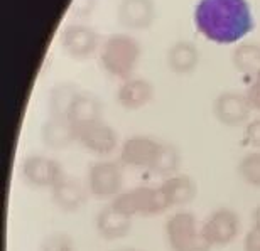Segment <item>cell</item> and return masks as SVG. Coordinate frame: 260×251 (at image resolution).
<instances>
[{
  "mask_svg": "<svg viewBox=\"0 0 260 251\" xmlns=\"http://www.w3.org/2000/svg\"><path fill=\"white\" fill-rule=\"evenodd\" d=\"M196 29L216 44H233L253 29L247 0H200L194 10Z\"/></svg>",
  "mask_w": 260,
  "mask_h": 251,
  "instance_id": "obj_1",
  "label": "cell"
},
{
  "mask_svg": "<svg viewBox=\"0 0 260 251\" xmlns=\"http://www.w3.org/2000/svg\"><path fill=\"white\" fill-rule=\"evenodd\" d=\"M140 46L130 35H110L100 52V62L108 75L118 80H128L137 67Z\"/></svg>",
  "mask_w": 260,
  "mask_h": 251,
  "instance_id": "obj_2",
  "label": "cell"
},
{
  "mask_svg": "<svg viewBox=\"0 0 260 251\" xmlns=\"http://www.w3.org/2000/svg\"><path fill=\"white\" fill-rule=\"evenodd\" d=\"M118 211L125 212L127 216H157L166 212L169 206L168 197L164 196L162 189L152 186H135L132 189L122 191L112 201Z\"/></svg>",
  "mask_w": 260,
  "mask_h": 251,
  "instance_id": "obj_3",
  "label": "cell"
},
{
  "mask_svg": "<svg viewBox=\"0 0 260 251\" xmlns=\"http://www.w3.org/2000/svg\"><path fill=\"white\" fill-rule=\"evenodd\" d=\"M166 239L173 251H211L198 219L189 211H178L166 221Z\"/></svg>",
  "mask_w": 260,
  "mask_h": 251,
  "instance_id": "obj_4",
  "label": "cell"
},
{
  "mask_svg": "<svg viewBox=\"0 0 260 251\" xmlns=\"http://www.w3.org/2000/svg\"><path fill=\"white\" fill-rule=\"evenodd\" d=\"M88 192L95 199H115L123 187V172L120 162L98 160L90 165L86 177Z\"/></svg>",
  "mask_w": 260,
  "mask_h": 251,
  "instance_id": "obj_5",
  "label": "cell"
},
{
  "mask_svg": "<svg viewBox=\"0 0 260 251\" xmlns=\"http://www.w3.org/2000/svg\"><path fill=\"white\" fill-rule=\"evenodd\" d=\"M242 229L240 216L230 207H220L213 211L201 224L203 236L213 246H226L238 238Z\"/></svg>",
  "mask_w": 260,
  "mask_h": 251,
  "instance_id": "obj_6",
  "label": "cell"
},
{
  "mask_svg": "<svg viewBox=\"0 0 260 251\" xmlns=\"http://www.w3.org/2000/svg\"><path fill=\"white\" fill-rule=\"evenodd\" d=\"M162 145L164 142H159L147 135H134L120 145L118 160L122 165L150 172L162 150Z\"/></svg>",
  "mask_w": 260,
  "mask_h": 251,
  "instance_id": "obj_7",
  "label": "cell"
},
{
  "mask_svg": "<svg viewBox=\"0 0 260 251\" xmlns=\"http://www.w3.org/2000/svg\"><path fill=\"white\" fill-rule=\"evenodd\" d=\"M20 174L29 186L38 189H53L66 175L63 165L58 160L41 154L25 157L20 165Z\"/></svg>",
  "mask_w": 260,
  "mask_h": 251,
  "instance_id": "obj_8",
  "label": "cell"
},
{
  "mask_svg": "<svg viewBox=\"0 0 260 251\" xmlns=\"http://www.w3.org/2000/svg\"><path fill=\"white\" fill-rule=\"evenodd\" d=\"M76 144L98 157H107L117 150L118 135L107 122L96 120L76 128Z\"/></svg>",
  "mask_w": 260,
  "mask_h": 251,
  "instance_id": "obj_9",
  "label": "cell"
},
{
  "mask_svg": "<svg viewBox=\"0 0 260 251\" xmlns=\"http://www.w3.org/2000/svg\"><path fill=\"white\" fill-rule=\"evenodd\" d=\"M213 112L220 123L226 125V127H238V125L248 122L252 104L247 95L237 91H223L215 100Z\"/></svg>",
  "mask_w": 260,
  "mask_h": 251,
  "instance_id": "obj_10",
  "label": "cell"
},
{
  "mask_svg": "<svg viewBox=\"0 0 260 251\" xmlns=\"http://www.w3.org/2000/svg\"><path fill=\"white\" fill-rule=\"evenodd\" d=\"M61 44L66 54L75 59L91 56L98 46V35L91 27L83 24H70L61 32Z\"/></svg>",
  "mask_w": 260,
  "mask_h": 251,
  "instance_id": "obj_11",
  "label": "cell"
},
{
  "mask_svg": "<svg viewBox=\"0 0 260 251\" xmlns=\"http://www.w3.org/2000/svg\"><path fill=\"white\" fill-rule=\"evenodd\" d=\"M96 231L105 241H115V239L125 238L132 229V218L118 209L110 202L108 206L102 207L96 214Z\"/></svg>",
  "mask_w": 260,
  "mask_h": 251,
  "instance_id": "obj_12",
  "label": "cell"
},
{
  "mask_svg": "<svg viewBox=\"0 0 260 251\" xmlns=\"http://www.w3.org/2000/svg\"><path fill=\"white\" fill-rule=\"evenodd\" d=\"M53 201L63 212H76L85 206L88 197V187H85L80 181L73 179V177L64 175L53 189Z\"/></svg>",
  "mask_w": 260,
  "mask_h": 251,
  "instance_id": "obj_13",
  "label": "cell"
},
{
  "mask_svg": "<svg viewBox=\"0 0 260 251\" xmlns=\"http://www.w3.org/2000/svg\"><path fill=\"white\" fill-rule=\"evenodd\" d=\"M155 7L152 0H122L118 20L128 29H147L154 20Z\"/></svg>",
  "mask_w": 260,
  "mask_h": 251,
  "instance_id": "obj_14",
  "label": "cell"
},
{
  "mask_svg": "<svg viewBox=\"0 0 260 251\" xmlns=\"http://www.w3.org/2000/svg\"><path fill=\"white\" fill-rule=\"evenodd\" d=\"M154 96L152 85L144 78H128L117 91V101L127 110H139L149 104Z\"/></svg>",
  "mask_w": 260,
  "mask_h": 251,
  "instance_id": "obj_15",
  "label": "cell"
},
{
  "mask_svg": "<svg viewBox=\"0 0 260 251\" xmlns=\"http://www.w3.org/2000/svg\"><path fill=\"white\" fill-rule=\"evenodd\" d=\"M43 142L49 149H66L76 144V130L66 117H49L43 125Z\"/></svg>",
  "mask_w": 260,
  "mask_h": 251,
  "instance_id": "obj_16",
  "label": "cell"
},
{
  "mask_svg": "<svg viewBox=\"0 0 260 251\" xmlns=\"http://www.w3.org/2000/svg\"><path fill=\"white\" fill-rule=\"evenodd\" d=\"M164 196L168 197L171 207L186 206L196 197V184L189 175L186 174H174L166 177L160 184Z\"/></svg>",
  "mask_w": 260,
  "mask_h": 251,
  "instance_id": "obj_17",
  "label": "cell"
},
{
  "mask_svg": "<svg viewBox=\"0 0 260 251\" xmlns=\"http://www.w3.org/2000/svg\"><path fill=\"white\" fill-rule=\"evenodd\" d=\"M66 118L70 120L76 130L78 127H83L86 123L102 120V104L90 93L80 91L75 100H73Z\"/></svg>",
  "mask_w": 260,
  "mask_h": 251,
  "instance_id": "obj_18",
  "label": "cell"
},
{
  "mask_svg": "<svg viewBox=\"0 0 260 251\" xmlns=\"http://www.w3.org/2000/svg\"><path fill=\"white\" fill-rule=\"evenodd\" d=\"M198 62H200V52L196 46L188 41L176 43L168 52V64L176 75H189L196 69Z\"/></svg>",
  "mask_w": 260,
  "mask_h": 251,
  "instance_id": "obj_19",
  "label": "cell"
},
{
  "mask_svg": "<svg viewBox=\"0 0 260 251\" xmlns=\"http://www.w3.org/2000/svg\"><path fill=\"white\" fill-rule=\"evenodd\" d=\"M81 90L73 83H59L49 95V117H68L73 100Z\"/></svg>",
  "mask_w": 260,
  "mask_h": 251,
  "instance_id": "obj_20",
  "label": "cell"
},
{
  "mask_svg": "<svg viewBox=\"0 0 260 251\" xmlns=\"http://www.w3.org/2000/svg\"><path fill=\"white\" fill-rule=\"evenodd\" d=\"M233 64L240 73L255 78L260 73V46L243 43L233 52Z\"/></svg>",
  "mask_w": 260,
  "mask_h": 251,
  "instance_id": "obj_21",
  "label": "cell"
},
{
  "mask_svg": "<svg viewBox=\"0 0 260 251\" xmlns=\"http://www.w3.org/2000/svg\"><path fill=\"white\" fill-rule=\"evenodd\" d=\"M179 162H181V157H179V152L178 149L174 147L173 144H166L162 145V150L155 160V164L150 170L152 175H159V177H171L174 174H178V169H179Z\"/></svg>",
  "mask_w": 260,
  "mask_h": 251,
  "instance_id": "obj_22",
  "label": "cell"
},
{
  "mask_svg": "<svg viewBox=\"0 0 260 251\" xmlns=\"http://www.w3.org/2000/svg\"><path fill=\"white\" fill-rule=\"evenodd\" d=\"M237 172L245 184L260 189V150L242 157L237 165Z\"/></svg>",
  "mask_w": 260,
  "mask_h": 251,
  "instance_id": "obj_23",
  "label": "cell"
},
{
  "mask_svg": "<svg viewBox=\"0 0 260 251\" xmlns=\"http://www.w3.org/2000/svg\"><path fill=\"white\" fill-rule=\"evenodd\" d=\"M41 251H76L75 241L66 233H53L44 238Z\"/></svg>",
  "mask_w": 260,
  "mask_h": 251,
  "instance_id": "obj_24",
  "label": "cell"
},
{
  "mask_svg": "<svg viewBox=\"0 0 260 251\" xmlns=\"http://www.w3.org/2000/svg\"><path fill=\"white\" fill-rule=\"evenodd\" d=\"M243 140L247 142V145L260 150V118H253L252 122L247 123L245 132H243Z\"/></svg>",
  "mask_w": 260,
  "mask_h": 251,
  "instance_id": "obj_25",
  "label": "cell"
},
{
  "mask_svg": "<svg viewBox=\"0 0 260 251\" xmlns=\"http://www.w3.org/2000/svg\"><path fill=\"white\" fill-rule=\"evenodd\" d=\"M247 98H248V101H250V104H252V110H257V112H260V73L255 78H253L252 85L248 86Z\"/></svg>",
  "mask_w": 260,
  "mask_h": 251,
  "instance_id": "obj_26",
  "label": "cell"
},
{
  "mask_svg": "<svg viewBox=\"0 0 260 251\" xmlns=\"http://www.w3.org/2000/svg\"><path fill=\"white\" fill-rule=\"evenodd\" d=\"M243 251H260V229H248L243 239Z\"/></svg>",
  "mask_w": 260,
  "mask_h": 251,
  "instance_id": "obj_27",
  "label": "cell"
},
{
  "mask_svg": "<svg viewBox=\"0 0 260 251\" xmlns=\"http://www.w3.org/2000/svg\"><path fill=\"white\" fill-rule=\"evenodd\" d=\"M253 228L260 229V206L255 207V211H253Z\"/></svg>",
  "mask_w": 260,
  "mask_h": 251,
  "instance_id": "obj_28",
  "label": "cell"
},
{
  "mask_svg": "<svg viewBox=\"0 0 260 251\" xmlns=\"http://www.w3.org/2000/svg\"><path fill=\"white\" fill-rule=\"evenodd\" d=\"M122 251H140V249H134V248H128V249H122Z\"/></svg>",
  "mask_w": 260,
  "mask_h": 251,
  "instance_id": "obj_29",
  "label": "cell"
}]
</instances>
